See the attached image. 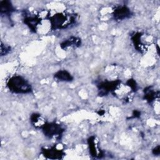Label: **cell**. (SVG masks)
Returning <instances> with one entry per match:
<instances>
[{
    "label": "cell",
    "instance_id": "13",
    "mask_svg": "<svg viewBox=\"0 0 160 160\" xmlns=\"http://www.w3.org/2000/svg\"><path fill=\"white\" fill-rule=\"evenodd\" d=\"M11 51V47L8 46H5L1 42V56H4L7 54L9 52Z\"/></svg>",
    "mask_w": 160,
    "mask_h": 160
},
{
    "label": "cell",
    "instance_id": "15",
    "mask_svg": "<svg viewBox=\"0 0 160 160\" xmlns=\"http://www.w3.org/2000/svg\"><path fill=\"white\" fill-rule=\"evenodd\" d=\"M152 153L154 155H159L160 153V150H159V146H157L156 147H155V148L153 149L152 150Z\"/></svg>",
    "mask_w": 160,
    "mask_h": 160
},
{
    "label": "cell",
    "instance_id": "2",
    "mask_svg": "<svg viewBox=\"0 0 160 160\" xmlns=\"http://www.w3.org/2000/svg\"><path fill=\"white\" fill-rule=\"evenodd\" d=\"M76 18L73 16H67L64 14L58 13L53 15L49 18L52 29H64L73 24Z\"/></svg>",
    "mask_w": 160,
    "mask_h": 160
},
{
    "label": "cell",
    "instance_id": "7",
    "mask_svg": "<svg viewBox=\"0 0 160 160\" xmlns=\"http://www.w3.org/2000/svg\"><path fill=\"white\" fill-rule=\"evenodd\" d=\"M40 21H41V19L36 16H26L24 19V23L29 27V28L31 31L34 32L36 31L37 27L38 24L40 23Z\"/></svg>",
    "mask_w": 160,
    "mask_h": 160
},
{
    "label": "cell",
    "instance_id": "1",
    "mask_svg": "<svg viewBox=\"0 0 160 160\" xmlns=\"http://www.w3.org/2000/svg\"><path fill=\"white\" fill-rule=\"evenodd\" d=\"M7 86L11 92L16 94H26L32 91L31 84L20 76L11 77L7 82Z\"/></svg>",
    "mask_w": 160,
    "mask_h": 160
},
{
    "label": "cell",
    "instance_id": "5",
    "mask_svg": "<svg viewBox=\"0 0 160 160\" xmlns=\"http://www.w3.org/2000/svg\"><path fill=\"white\" fill-rule=\"evenodd\" d=\"M132 12L125 6H120L116 7L113 11V17L116 21H122L131 18Z\"/></svg>",
    "mask_w": 160,
    "mask_h": 160
},
{
    "label": "cell",
    "instance_id": "8",
    "mask_svg": "<svg viewBox=\"0 0 160 160\" xmlns=\"http://www.w3.org/2000/svg\"><path fill=\"white\" fill-rule=\"evenodd\" d=\"M81 39L77 37H71L63 41L61 44V47L63 49H66L68 48H76L79 47L81 44Z\"/></svg>",
    "mask_w": 160,
    "mask_h": 160
},
{
    "label": "cell",
    "instance_id": "3",
    "mask_svg": "<svg viewBox=\"0 0 160 160\" xmlns=\"http://www.w3.org/2000/svg\"><path fill=\"white\" fill-rule=\"evenodd\" d=\"M41 129L44 134L49 138H59L64 131V128L55 122H45Z\"/></svg>",
    "mask_w": 160,
    "mask_h": 160
},
{
    "label": "cell",
    "instance_id": "9",
    "mask_svg": "<svg viewBox=\"0 0 160 160\" xmlns=\"http://www.w3.org/2000/svg\"><path fill=\"white\" fill-rule=\"evenodd\" d=\"M1 8L0 12L1 15L9 16L12 12L14 11V8L11 4V2L8 1H2L0 2Z\"/></svg>",
    "mask_w": 160,
    "mask_h": 160
},
{
    "label": "cell",
    "instance_id": "14",
    "mask_svg": "<svg viewBox=\"0 0 160 160\" xmlns=\"http://www.w3.org/2000/svg\"><path fill=\"white\" fill-rule=\"evenodd\" d=\"M127 83L128 84V86L130 87L131 88V89H132L133 91H136V89H137V85L136 84L135 81H134L132 79H129Z\"/></svg>",
    "mask_w": 160,
    "mask_h": 160
},
{
    "label": "cell",
    "instance_id": "12",
    "mask_svg": "<svg viewBox=\"0 0 160 160\" xmlns=\"http://www.w3.org/2000/svg\"><path fill=\"white\" fill-rule=\"evenodd\" d=\"M156 92L154 91V89H152L151 87H149L148 89H144V98L149 102H151L154 101V99L156 98Z\"/></svg>",
    "mask_w": 160,
    "mask_h": 160
},
{
    "label": "cell",
    "instance_id": "11",
    "mask_svg": "<svg viewBox=\"0 0 160 160\" xmlns=\"http://www.w3.org/2000/svg\"><path fill=\"white\" fill-rule=\"evenodd\" d=\"M30 119L32 124L36 128H42L43 125L45 124L44 119L39 114L33 113L31 114Z\"/></svg>",
    "mask_w": 160,
    "mask_h": 160
},
{
    "label": "cell",
    "instance_id": "6",
    "mask_svg": "<svg viewBox=\"0 0 160 160\" xmlns=\"http://www.w3.org/2000/svg\"><path fill=\"white\" fill-rule=\"evenodd\" d=\"M42 153L44 157L49 159H61L64 155L62 149H58L55 146L42 149Z\"/></svg>",
    "mask_w": 160,
    "mask_h": 160
},
{
    "label": "cell",
    "instance_id": "10",
    "mask_svg": "<svg viewBox=\"0 0 160 160\" xmlns=\"http://www.w3.org/2000/svg\"><path fill=\"white\" fill-rule=\"evenodd\" d=\"M54 76L58 80L64 82H70L73 79V77L71 74L66 70H60L56 72Z\"/></svg>",
    "mask_w": 160,
    "mask_h": 160
},
{
    "label": "cell",
    "instance_id": "4",
    "mask_svg": "<svg viewBox=\"0 0 160 160\" xmlns=\"http://www.w3.org/2000/svg\"><path fill=\"white\" fill-rule=\"evenodd\" d=\"M120 84L121 81L119 80L101 82L98 85L99 96H105L109 92L118 89Z\"/></svg>",
    "mask_w": 160,
    "mask_h": 160
}]
</instances>
